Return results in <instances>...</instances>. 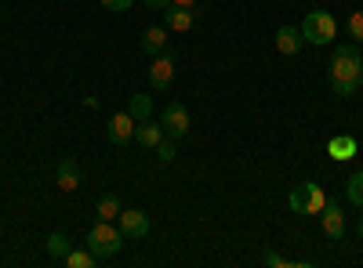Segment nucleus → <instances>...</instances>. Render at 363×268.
<instances>
[{"mask_svg":"<svg viewBox=\"0 0 363 268\" xmlns=\"http://www.w3.org/2000/svg\"><path fill=\"white\" fill-rule=\"evenodd\" d=\"M330 91L338 98H352L359 87H363V51L359 44H338L335 58H330Z\"/></svg>","mask_w":363,"mask_h":268,"instance_id":"f257e3e1","label":"nucleus"},{"mask_svg":"<svg viewBox=\"0 0 363 268\" xmlns=\"http://www.w3.org/2000/svg\"><path fill=\"white\" fill-rule=\"evenodd\" d=\"M87 250L95 254L99 261H106V257H113V254H120L124 250V232H120V225H113V221H95L91 225V232H87Z\"/></svg>","mask_w":363,"mask_h":268,"instance_id":"f03ea898","label":"nucleus"},{"mask_svg":"<svg viewBox=\"0 0 363 268\" xmlns=\"http://www.w3.org/2000/svg\"><path fill=\"white\" fill-rule=\"evenodd\" d=\"M287 203H291V211H294L298 218H313V214H320L323 206H327V192H323L316 182H301V185L291 189Z\"/></svg>","mask_w":363,"mask_h":268,"instance_id":"7ed1b4c3","label":"nucleus"},{"mask_svg":"<svg viewBox=\"0 0 363 268\" xmlns=\"http://www.w3.org/2000/svg\"><path fill=\"white\" fill-rule=\"evenodd\" d=\"M301 37H306V44H316V47L330 44L338 37L335 15H330V11H309L306 18H301Z\"/></svg>","mask_w":363,"mask_h":268,"instance_id":"20e7f679","label":"nucleus"},{"mask_svg":"<svg viewBox=\"0 0 363 268\" xmlns=\"http://www.w3.org/2000/svg\"><path fill=\"white\" fill-rule=\"evenodd\" d=\"M116 225H120V232H124V240H131V243H142L149 232H153V225H149V214L145 211H120V218H116Z\"/></svg>","mask_w":363,"mask_h":268,"instance_id":"39448f33","label":"nucleus"},{"mask_svg":"<svg viewBox=\"0 0 363 268\" xmlns=\"http://www.w3.org/2000/svg\"><path fill=\"white\" fill-rule=\"evenodd\" d=\"M160 124H164V134H167V138L182 141V138L189 134V109L182 105V102H171V105L164 109V116H160Z\"/></svg>","mask_w":363,"mask_h":268,"instance_id":"423d86ee","label":"nucleus"},{"mask_svg":"<svg viewBox=\"0 0 363 268\" xmlns=\"http://www.w3.org/2000/svg\"><path fill=\"white\" fill-rule=\"evenodd\" d=\"M135 116L124 109V112H116V116H109V127H106V138L113 141V145H128V141H135Z\"/></svg>","mask_w":363,"mask_h":268,"instance_id":"0eeeda50","label":"nucleus"},{"mask_svg":"<svg viewBox=\"0 0 363 268\" xmlns=\"http://www.w3.org/2000/svg\"><path fill=\"white\" fill-rule=\"evenodd\" d=\"M174 80V54H153V66H149V83H153V91H167Z\"/></svg>","mask_w":363,"mask_h":268,"instance_id":"6e6552de","label":"nucleus"},{"mask_svg":"<svg viewBox=\"0 0 363 268\" xmlns=\"http://www.w3.org/2000/svg\"><path fill=\"white\" fill-rule=\"evenodd\" d=\"M320 221H323V232L330 235V240H345V214L330 196H327V206L320 211Z\"/></svg>","mask_w":363,"mask_h":268,"instance_id":"1a4fd4ad","label":"nucleus"},{"mask_svg":"<svg viewBox=\"0 0 363 268\" xmlns=\"http://www.w3.org/2000/svg\"><path fill=\"white\" fill-rule=\"evenodd\" d=\"M167 134H164V124L157 120L153 124V116H149V120H138V127H135V141L142 145V148H149V153H153V148L164 141Z\"/></svg>","mask_w":363,"mask_h":268,"instance_id":"9d476101","label":"nucleus"},{"mask_svg":"<svg viewBox=\"0 0 363 268\" xmlns=\"http://www.w3.org/2000/svg\"><path fill=\"white\" fill-rule=\"evenodd\" d=\"M193 22H196L193 8H178V4H171V8L164 11V25H167V33H189Z\"/></svg>","mask_w":363,"mask_h":268,"instance_id":"9b49d317","label":"nucleus"},{"mask_svg":"<svg viewBox=\"0 0 363 268\" xmlns=\"http://www.w3.org/2000/svg\"><path fill=\"white\" fill-rule=\"evenodd\" d=\"M55 182H58V189H62V192H77L80 189V167H77L73 156H66L62 163L55 167Z\"/></svg>","mask_w":363,"mask_h":268,"instance_id":"f8f14e48","label":"nucleus"},{"mask_svg":"<svg viewBox=\"0 0 363 268\" xmlns=\"http://www.w3.org/2000/svg\"><path fill=\"white\" fill-rule=\"evenodd\" d=\"M327 156L335 160V163H345L356 156V138L352 134H335V138H327Z\"/></svg>","mask_w":363,"mask_h":268,"instance_id":"ddd939ff","label":"nucleus"},{"mask_svg":"<svg viewBox=\"0 0 363 268\" xmlns=\"http://www.w3.org/2000/svg\"><path fill=\"white\" fill-rule=\"evenodd\" d=\"M142 51L153 58V54H164L167 51V25H149L142 33Z\"/></svg>","mask_w":363,"mask_h":268,"instance_id":"4468645a","label":"nucleus"},{"mask_svg":"<svg viewBox=\"0 0 363 268\" xmlns=\"http://www.w3.org/2000/svg\"><path fill=\"white\" fill-rule=\"evenodd\" d=\"M301 44H306V37H301L294 25H280V29H277V51H280V54H298Z\"/></svg>","mask_w":363,"mask_h":268,"instance_id":"2eb2a0df","label":"nucleus"},{"mask_svg":"<svg viewBox=\"0 0 363 268\" xmlns=\"http://www.w3.org/2000/svg\"><path fill=\"white\" fill-rule=\"evenodd\" d=\"M120 211H124V206H120V199H116L113 192L99 196V203H95V214H99L102 221H116V218H120Z\"/></svg>","mask_w":363,"mask_h":268,"instance_id":"dca6fc26","label":"nucleus"},{"mask_svg":"<svg viewBox=\"0 0 363 268\" xmlns=\"http://www.w3.org/2000/svg\"><path fill=\"white\" fill-rule=\"evenodd\" d=\"M128 112L135 116V124H138V120H149V116H153V95H131Z\"/></svg>","mask_w":363,"mask_h":268,"instance_id":"f3484780","label":"nucleus"},{"mask_svg":"<svg viewBox=\"0 0 363 268\" xmlns=\"http://www.w3.org/2000/svg\"><path fill=\"white\" fill-rule=\"evenodd\" d=\"M69 250H73V243H69L66 232H51V235H48V254H51L55 261H62Z\"/></svg>","mask_w":363,"mask_h":268,"instance_id":"a211bd4d","label":"nucleus"},{"mask_svg":"<svg viewBox=\"0 0 363 268\" xmlns=\"http://www.w3.org/2000/svg\"><path fill=\"white\" fill-rule=\"evenodd\" d=\"M345 199L356 206V211H363V170H356L345 182Z\"/></svg>","mask_w":363,"mask_h":268,"instance_id":"6ab92c4d","label":"nucleus"},{"mask_svg":"<svg viewBox=\"0 0 363 268\" xmlns=\"http://www.w3.org/2000/svg\"><path fill=\"white\" fill-rule=\"evenodd\" d=\"M62 261H66V268H91V264H95L99 257L91 254V250H69Z\"/></svg>","mask_w":363,"mask_h":268,"instance_id":"aec40b11","label":"nucleus"},{"mask_svg":"<svg viewBox=\"0 0 363 268\" xmlns=\"http://www.w3.org/2000/svg\"><path fill=\"white\" fill-rule=\"evenodd\" d=\"M262 261H265L269 268H298V264L306 268V264H309V261H291V257H284V254H277V250H265Z\"/></svg>","mask_w":363,"mask_h":268,"instance_id":"412c9836","label":"nucleus"},{"mask_svg":"<svg viewBox=\"0 0 363 268\" xmlns=\"http://www.w3.org/2000/svg\"><path fill=\"white\" fill-rule=\"evenodd\" d=\"M345 33H349L356 44H363V11H352V15L345 18Z\"/></svg>","mask_w":363,"mask_h":268,"instance_id":"4be33fe9","label":"nucleus"},{"mask_svg":"<svg viewBox=\"0 0 363 268\" xmlns=\"http://www.w3.org/2000/svg\"><path fill=\"white\" fill-rule=\"evenodd\" d=\"M153 153H157V160H160V163H171V160L178 156V141H174V138H164V141L153 148Z\"/></svg>","mask_w":363,"mask_h":268,"instance_id":"5701e85b","label":"nucleus"},{"mask_svg":"<svg viewBox=\"0 0 363 268\" xmlns=\"http://www.w3.org/2000/svg\"><path fill=\"white\" fill-rule=\"evenodd\" d=\"M99 4H102L106 11H131L135 0H99Z\"/></svg>","mask_w":363,"mask_h":268,"instance_id":"b1692460","label":"nucleus"},{"mask_svg":"<svg viewBox=\"0 0 363 268\" xmlns=\"http://www.w3.org/2000/svg\"><path fill=\"white\" fill-rule=\"evenodd\" d=\"M142 4H145L149 11H167V8H171V0H142Z\"/></svg>","mask_w":363,"mask_h":268,"instance_id":"393cba45","label":"nucleus"},{"mask_svg":"<svg viewBox=\"0 0 363 268\" xmlns=\"http://www.w3.org/2000/svg\"><path fill=\"white\" fill-rule=\"evenodd\" d=\"M171 4H178V8H196L200 0H171Z\"/></svg>","mask_w":363,"mask_h":268,"instance_id":"a878e982","label":"nucleus"},{"mask_svg":"<svg viewBox=\"0 0 363 268\" xmlns=\"http://www.w3.org/2000/svg\"><path fill=\"white\" fill-rule=\"evenodd\" d=\"M356 235H359V240H363V221H359V225H356Z\"/></svg>","mask_w":363,"mask_h":268,"instance_id":"bb28decb","label":"nucleus"}]
</instances>
